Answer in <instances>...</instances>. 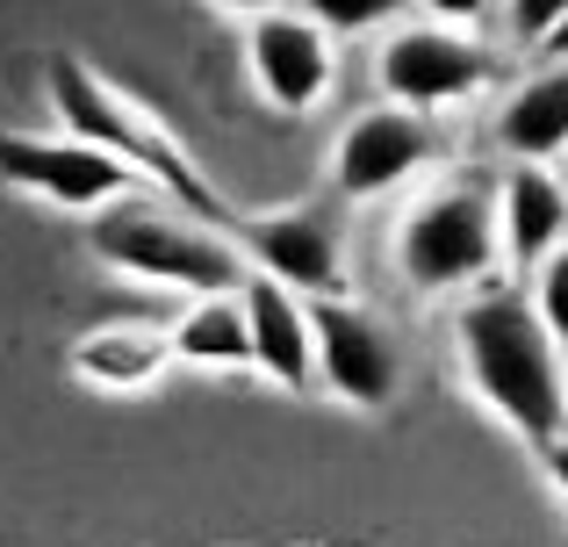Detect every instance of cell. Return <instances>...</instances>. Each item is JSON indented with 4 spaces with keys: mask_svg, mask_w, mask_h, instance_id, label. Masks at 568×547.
I'll return each instance as SVG.
<instances>
[{
    "mask_svg": "<svg viewBox=\"0 0 568 547\" xmlns=\"http://www.w3.org/2000/svg\"><path fill=\"white\" fill-rule=\"evenodd\" d=\"M245 72H252L266 109L310 115V109H324V94H332V80H338V43L324 37L310 14L266 8V14L245 22Z\"/></svg>",
    "mask_w": 568,
    "mask_h": 547,
    "instance_id": "cell-10",
    "label": "cell"
},
{
    "mask_svg": "<svg viewBox=\"0 0 568 547\" xmlns=\"http://www.w3.org/2000/svg\"><path fill=\"white\" fill-rule=\"evenodd\" d=\"M0 181L22 188V195L51 202V210L65 216H101L109 202L138 195V173L123 166V159H109L101 144H80V138H29V130H14V138H0Z\"/></svg>",
    "mask_w": 568,
    "mask_h": 547,
    "instance_id": "cell-8",
    "label": "cell"
},
{
    "mask_svg": "<svg viewBox=\"0 0 568 547\" xmlns=\"http://www.w3.org/2000/svg\"><path fill=\"white\" fill-rule=\"evenodd\" d=\"M223 239L237 245L245 274L281 281L303 303L346 295V231L332 210H266V216H231Z\"/></svg>",
    "mask_w": 568,
    "mask_h": 547,
    "instance_id": "cell-6",
    "label": "cell"
},
{
    "mask_svg": "<svg viewBox=\"0 0 568 547\" xmlns=\"http://www.w3.org/2000/svg\"><path fill=\"white\" fill-rule=\"evenodd\" d=\"M396 281L425 303H460L504 274L497 245V188L483 181H432L403 202L396 216Z\"/></svg>",
    "mask_w": 568,
    "mask_h": 547,
    "instance_id": "cell-4",
    "label": "cell"
},
{
    "mask_svg": "<svg viewBox=\"0 0 568 547\" xmlns=\"http://www.w3.org/2000/svg\"><path fill=\"white\" fill-rule=\"evenodd\" d=\"M555 173H561V188H568V152H561V159H555Z\"/></svg>",
    "mask_w": 568,
    "mask_h": 547,
    "instance_id": "cell-24",
    "label": "cell"
},
{
    "mask_svg": "<svg viewBox=\"0 0 568 547\" xmlns=\"http://www.w3.org/2000/svg\"><path fill=\"white\" fill-rule=\"evenodd\" d=\"M504 80V58L475 29H439V22H396L375 51V87L382 101L417 115H446L483 101Z\"/></svg>",
    "mask_w": 568,
    "mask_h": 547,
    "instance_id": "cell-5",
    "label": "cell"
},
{
    "mask_svg": "<svg viewBox=\"0 0 568 547\" xmlns=\"http://www.w3.org/2000/svg\"><path fill=\"white\" fill-rule=\"evenodd\" d=\"M173 361L187 367H252V332H245V303L231 295H187L181 317L166 324Z\"/></svg>",
    "mask_w": 568,
    "mask_h": 547,
    "instance_id": "cell-15",
    "label": "cell"
},
{
    "mask_svg": "<svg viewBox=\"0 0 568 547\" xmlns=\"http://www.w3.org/2000/svg\"><path fill=\"white\" fill-rule=\"evenodd\" d=\"M410 8L425 14V22H439V29H483L497 0H410Z\"/></svg>",
    "mask_w": 568,
    "mask_h": 547,
    "instance_id": "cell-19",
    "label": "cell"
},
{
    "mask_svg": "<svg viewBox=\"0 0 568 547\" xmlns=\"http://www.w3.org/2000/svg\"><path fill=\"white\" fill-rule=\"evenodd\" d=\"M43 87H51V115H58V130H65V138L101 144V152L123 159V166L138 173L152 195L181 202L187 216H202V224H216V231L231 224V210L216 202L209 173L187 159V144L173 138L166 123H152V115H144L115 80H101L87 58H51V65H43Z\"/></svg>",
    "mask_w": 568,
    "mask_h": 547,
    "instance_id": "cell-2",
    "label": "cell"
},
{
    "mask_svg": "<svg viewBox=\"0 0 568 547\" xmlns=\"http://www.w3.org/2000/svg\"><path fill=\"white\" fill-rule=\"evenodd\" d=\"M166 195H152V188H138V195L109 202L101 216H87V245H94V260L109 274H130L144 281V288H166V295H231L245 288V260H237V245L223 239L216 224H202V216L187 210H159Z\"/></svg>",
    "mask_w": 568,
    "mask_h": 547,
    "instance_id": "cell-3",
    "label": "cell"
},
{
    "mask_svg": "<svg viewBox=\"0 0 568 547\" xmlns=\"http://www.w3.org/2000/svg\"><path fill=\"white\" fill-rule=\"evenodd\" d=\"M526 303H532V317L547 324V338L568 353V245H561L555 260L532 267V295H526Z\"/></svg>",
    "mask_w": 568,
    "mask_h": 547,
    "instance_id": "cell-17",
    "label": "cell"
},
{
    "mask_svg": "<svg viewBox=\"0 0 568 547\" xmlns=\"http://www.w3.org/2000/svg\"><path fill=\"white\" fill-rule=\"evenodd\" d=\"M439 166V123L417 109H396V101H375L361 109L332 144V188L338 202H382L417 188Z\"/></svg>",
    "mask_w": 568,
    "mask_h": 547,
    "instance_id": "cell-7",
    "label": "cell"
},
{
    "mask_svg": "<svg viewBox=\"0 0 568 547\" xmlns=\"http://www.w3.org/2000/svg\"><path fill=\"white\" fill-rule=\"evenodd\" d=\"M209 8H223V14H245V22H252V14H266V8H288V0H209Z\"/></svg>",
    "mask_w": 568,
    "mask_h": 547,
    "instance_id": "cell-22",
    "label": "cell"
},
{
    "mask_svg": "<svg viewBox=\"0 0 568 547\" xmlns=\"http://www.w3.org/2000/svg\"><path fill=\"white\" fill-rule=\"evenodd\" d=\"M237 303H245V332H252V367H260L274 389L310 396L317 389V332H310V303L295 288H281V281H260V274H245Z\"/></svg>",
    "mask_w": 568,
    "mask_h": 547,
    "instance_id": "cell-11",
    "label": "cell"
},
{
    "mask_svg": "<svg viewBox=\"0 0 568 547\" xmlns=\"http://www.w3.org/2000/svg\"><path fill=\"white\" fill-rule=\"evenodd\" d=\"M166 367H173L166 324H138V317L94 324V332L72 346V375L101 396H138V389H152V382H166Z\"/></svg>",
    "mask_w": 568,
    "mask_h": 547,
    "instance_id": "cell-14",
    "label": "cell"
},
{
    "mask_svg": "<svg viewBox=\"0 0 568 547\" xmlns=\"http://www.w3.org/2000/svg\"><path fill=\"white\" fill-rule=\"evenodd\" d=\"M568 14V0H504V29H511V43H526V51H540V37Z\"/></svg>",
    "mask_w": 568,
    "mask_h": 547,
    "instance_id": "cell-18",
    "label": "cell"
},
{
    "mask_svg": "<svg viewBox=\"0 0 568 547\" xmlns=\"http://www.w3.org/2000/svg\"><path fill=\"white\" fill-rule=\"evenodd\" d=\"M324 547H382V540H324Z\"/></svg>",
    "mask_w": 568,
    "mask_h": 547,
    "instance_id": "cell-23",
    "label": "cell"
},
{
    "mask_svg": "<svg viewBox=\"0 0 568 547\" xmlns=\"http://www.w3.org/2000/svg\"><path fill=\"white\" fill-rule=\"evenodd\" d=\"M310 332H317V389L324 396H338L346 411L396 404L403 353L375 310H361L353 295H324V303H310Z\"/></svg>",
    "mask_w": 568,
    "mask_h": 547,
    "instance_id": "cell-9",
    "label": "cell"
},
{
    "mask_svg": "<svg viewBox=\"0 0 568 547\" xmlns=\"http://www.w3.org/2000/svg\"><path fill=\"white\" fill-rule=\"evenodd\" d=\"M489 144L511 166H555L568 152V65H532L526 80L504 87L489 115Z\"/></svg>",
    "mask_w": 568,
    "mask_h": 547,
    "instance_id": "cell-13",
    "label": "cell"
},
{
    "mask_svg": "<svg viewBox=\"0 0 568 547\" xmlns=\"http://www.w3.org/2000/svg\"><path fill=\"white\" fill-rule=\"evenodd\" d=\"M540 65H568V14L540 37Z\"/></svg>",
    "mask_w": 568,
    "mask_h": 547,
    "instance_id": "cell-21",
    "label": "cell"
},
{
    "mask_svg": "<svg viewBox=\"0 0 568 547\" xmlns=\"http://www.w3.org/2000/svg\"><path fill=\"white\" fill-rule=\"evenodd\" d=\"M497 245L504 274H526L568 245V188L555 166H504L497 181Z\"/></svg>",
    "mask_w": 568,
    "mask_h": 547,
    "instance_id": "cell-12",
    "label": "cell"
},
{
    "mask_svg": "<svg viewBox=\"0 0 568 547\" xmlns=\"http://www.w3.org/2000/svg\"><path fill=\"white\" fill-rule=\"evenodd\" d=\"M454 361L468 396L518 433L532 454L555 433H568V353L547 338V324L532 317V303L504 281L460 295L454 303Z\"/></svg>",
    "mask_w": 568,
    "mask_h": 547,
    "instance_id": "cell-1",
    "label": "cell"
},
{
    "mask_svg": "<svg viewBox=\"0 0 568 547\" xmlns=\"http://www.w3.org/2000/svg\"><path fill=\"white\" fill-rule=\"evenodd\" d=\"M295 14H310V22L324 29V37H388V29L410 14V0H288Z\"/></svg>",
    "mask_w": 568,
    "mask_h": 547,
    "instance_id": "cell-16",
    "label": "cell"
},
{
    "mask_svg": "<svg viewBox=\"0 0 568 547\" xmlns=\"http://www.w3.org/2000/svg\"><path fill=\"white\" fill-rule=\"evenodd\" d=\"M540 476H547V490L568 505V433H555V439L540 447Z\"/></svg>",
    "mask_w": 568,
    "mask_h": 547,
    "instance_id": "cell-20",
    "label": "cell"
}]
</instances>
